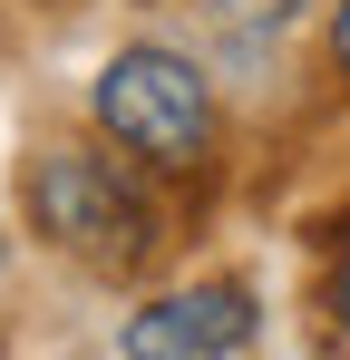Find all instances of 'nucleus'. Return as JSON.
Here are the masks:
<instances>
[{"mask_svg":"<svg viewBox=\"0 0 350 360\" xmlns=\"http://www.w3.org/2000/svg\"><path fill=\"white\" fill-rule=\"evenodd\" d=\"M20 214H30V234L68 253L78 273H98V283H127V273H146L156 263V205H146V185L127 176V156H98V146H39L30 166H20Z\"/></svg>","mask_w":350,"mask_h":360,"instance_id":"f257e3e1","label":"nucleus"},{"mask_svg":"<svg viewBox=\"0 0 350 360\" xmlns=\"http://www.w3.org/2000/svg\"><path fill=\"white\" fill-rule=\"evenodd\" d=\"M88 108H98V136L117 156H136L156 176H205V156H214V88L185 49H156V39L117 49L98 68Z\"/></svg>","mask_w":350,"mask_h":360,"instance_id":"f03ea898","label":"nucleus"},{"mask_svg":"<svg viewBox=\"0 0 350 360\" xmlns=\"http://www.w3.org/2000/svg\"><path fill=\"white\" fill-rule=\"evenodd\" d=\"M253 341V283H185V292H156L146 311H127L117 351L127 360H233Z\"/></svg>","mask_w":350,"mask_h":360,"instance_id":"7ed1b4c3","label":"nucleus"},{"mask_svg":"<svg viewBox=\"0 0 350 360\" xmlns=\"http://www.w3.org/2000/svg\"><path fill=\"white\" fill-rule=\"evenodd\" d=\"M321 311H331V331L350 341V224L331 234V292H321Z\"/></svg>","mask_w":350,"mask_h":360,"instance_id":"20e7f679","label":"nucleus"},{"mask_svg":"<svg viewBox=\"0 0 350 360\" xmlns=\"http://www.w3.org/2000/svg\"><path fill=\"white\" fill-rule=\"evenodd\" d=\"M224 10V30H283L292 20V0H214Z\"/></svg>","mask_w":350,"mask_h":360,"instance_id":"39448f33","label":"nucleus"},{"mask_svg":"<svg viewBox=\"0 0 350 360\" xmlns=\"http://www.w3.org/2000/svg\"><path fill=\"white\" fill-rule=\"evenodd\" d=\"M321 49H331V68H341V78H350V0H341V10H331V30H321Z\"/></svg>","mask_w":350,"mask_h":360,"instance_id":"423d86ee","label":"nucleus"}]
</instances>
